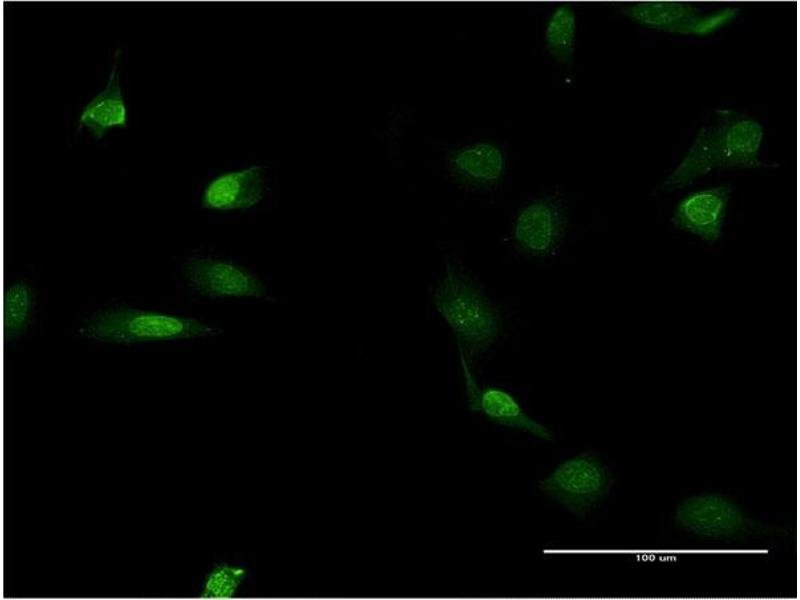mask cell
Masks as SVG:
<instances>
[{"instance_id": "cell-1", "label": "cell", "mask_w": 800, "mask_h": 600, "mask_svg": "<svg viewBox=\"0 0 800 600\" xmlns=\"http://www.w3.org/2000/svg\"><path fill=\"white\" fill-rule=\"evenodd\" d=\"M763 138V127L754 118L731 109L718 110L716 121L701 127L661 189H682L717 169L762 167L760 151Z\"/></svg>"}, {"instance_id": "cell-2", "label": "cell", "mask_w": 800, "mask_h": 600, "mask_svg": "<svg viewBox=\"0 0 800 600\" xmlns=\"http://www.w3.org/2000/svg\"><path fill=\"white\" fill-rule=\"evenodd\" d=\"M432 301L467 361L482 356L498 340L503 326L500 310L470 277L454 265L446 264Z\"/></svg>"}, {"instance_id": "cell-3", "label": "cell", "mask_w": 800, "mask_h": 600, "mask_svg": "<svg viewBox=\"0 0 800 600\" xmlns=\"http://www.w3.org/2000/svg\"><path fill=\"white\" fill-rule=\"evenodd\" d=\"M219 332L217 327L194 318L126 307L101 311L81 328L89 339L124 344L209 337Z\"/></svg>"}, {"instance_id": "cell-4", "label": "cell", "mask_w": 800, "mask_h": 600, "mask_svg": "<svg viewBox=\"0 0 800 600\" xmlns=\"http://www.w3.org/2000/svg\"><path fill=\"white\" fill-rule=\"evenodd\" d=\"M673 521L679 529L708 539H741L769 530L749 517L735 501L716 492L683 499L674 510Z\"/></svg>"}, {"instance_id": "cell-5", "label": "cell", "mask_w": 800, "mask_h": 600, "mask_svg": "<svg viewBox=\"0 0 800 600\" xmlns=\"http://www.w3.org/2000/svg\"><path fill=\"white\" fill-rule=\"evenodd\" d=\"M613 484L608 467L595 455L582 453L558 465L540 482V489L583 516L610 493Z\"/></svg>"}, {"instance_id": "cell-6", "label": "cell", "mask_w": 800, "mask_h": 600, "mask_svg": "<svg viewBox=\"0 0 800 600\" xmlns=\"http://www.w3.org/2000/svg\"><path fill=\"white\" fill-rule=\"evenodd\" d=\"M568 218L563 202L554 196L537 198L517 213L512 227L516 249L529 257L553 254L562 243Z\"/></svg>"}, {"instance_id": "cell-7", "label": "cell", "mask_w": 800, "mask_h": 600, "mask_svg": "<svg viewBox=\"0 0 800 600\" xmlns=\"http://www.w3.org/2000/svg\"><path fill=\"white\" fill-rule=\"evenodd\" d=\"M184 275L192 289L202 296L267 297V288L262 281L230 261L192 258L184 266Z\"/></svg>"}, {"instance_id": "cell-8", "label": "cell", "mask_w": 800, "mask_h": 600, "mask_svg": "<svg viewBox=\"0 0 800 600\" xmlns=\"http://www.w3.org/2000/svg\"><path fill=\"white\" fill-rule=\"evenodd\" d=\"M447 171L460 186L487 191L502 180L507 158L503 149L492 141H478L453 150L447 157Z\"/></svg>"}, {"instance_id": "cell-9", "label": "cell", "mask_w": 800, "mask_h": 600, "mask_svg": "<svg viewBox=\"0 0 800 600\" xmlns=\"http://www.w3.org/2000/svg\"><path fill=\"white\" fill-rule=\"evenodd\" d=\"M731 191L729 185H721L690 193L676 206L673 225L707 243L716 242L723 233Z\"/></svg>"}, {"instance_id": "cell-10", "label": "cell", "mask_w": 800, "mask_h": 600, "mask_svg": "<svg viewBox=\"0 0 800 600\" xmlns=\"http://www.w3.org/2000/svg\"><path fill=\"white\" fill-rule=\"evenodd\" d=\"M465 379L468 407L472 412H482L491 421L503 426L528 431L542 439L551 440V432L531 419L509 392L493 386L480 388L469 371V364L459 351Z\"/></svg>"}, {"instance_id": "cell-11", "label": "cell", "mask_w": 800, "mask_h": 600, "mask_svg": "<svg viewBox=\"0 0 800 600\" xmlns=\"http://www.w3.org/2000/svg\"><path fill=\"white\" fill-rule=\"evenodd\" d=\"M266 190L265 170L261 166L225 172L212 179L202 196V206L210 210L247 209L258 204Z\"/></svg>"}, {"instance_id": "cell-12", "label": "cell", "mask_w": 800, "mask_h": 600, "mask_svg": "<svg viewBox=\"0 0 800 600\" xmlns=\"http://www.w3.org/2000/svg\"><path fill=\"white\" fill-rule=\"evenodd\" d=\"M117 50L106 86L81 110L78 127L86 128L95 139L101 140L113 128L127 127V106L120 85Z\"/></svg>"}, {"instance_id": "cell-13", "label": "cell", "mask_w": 800, "mask_h": 600, "mask_svg": "<svg viewBox=\"0 0 800 600\" xmlns=\"http://www.w3.org/2000/svg\"><path fill=\"white\" fill-rule=\"evenodd\" d=\"M622 13L645 28L695 36L703 15L695 5L678 1L638 2L624 7Z\"/></svg>"}, {"instance_id": "cell-14", "label": "cell", "mask_w": 800, "mask_h": 600, "mask_svg": "<svg viewBox=\"0 0 800 600\" xmlns=\"http://www.w3.org/2000/svg\"><path fill=\"white\" fill-rule=\"evenodd\" d=\"M576 15L568 4L556 7L546 23L544 40L548 53L562 64L573 62L576 46Z\"/></svg>"}, {"instance_id": "cell-15", "label": "cell", "mask_w": 800, "mask_h": 600, "mask_svg": "<svg viewBox=\"0 0 800 600\" xmlns=\"http://www.w3.org/2000/svg\"><path fill=\"white\" fill-rule=\"evenodd\" d=\"M34 292L31 286L19 281L9 286L3 295V336L11 342L28 328L34 310Z\"/></svg>"}, {"instance_id": "cell-16", "label": "cell", "mask_w": 800, "mask_h": 600, "mask_svg": "<svg viewBox=\"0 0 800 600\" xmlns=\"http://www.w3.org/2000/svg\"><path fill=\"white\" fill-rule=\"evenodd\" d=\"M246 568L236 564H216L207 574L199 597L202 599H230L236 596L246 579Z\"/></svg>"}]
</instances>
